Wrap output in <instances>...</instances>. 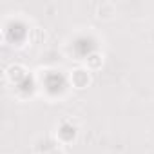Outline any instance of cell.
Instances as JSON below:
<instances>
[{"instance_id":"3957f363","label":"cell","mask_w":154,"mask_h":154,"mask_svg":"<svg viewBox=\"0 0 154 154\" xmlns=\"http://www.w3.org/2000/svg\"><path fill=\"white\" fill-rule=\"evenodd\" d=\"M6 76H8L13 84H20L26 76H27V72H26V69H24L20 63H15V65H11V67L6 71Z\"/></svg>"},{"instance_id":"277c9868","label":"cell","mask_w":154,"mask_h":154,"mask_svg":"<svg viewBox=\"0 0 154 154\" xmlns=\"http://www.w3.org/2000/svg\"><path fill=\"white\" fill-rule=\"evenodd\" d=\"M102 65H103V54L102 53H91L85 60V67L89 71H98V69H102Z\"/></svg>"},{"instance_id":"6da1fadb","label":"cell","mask_w":154,"mask_h":154,"mask_svg":"<svg viewBox=\"0 0 154 154\" xmlns=\"http://www.w3.org/2000/svg\"><path fill=\"white\" fill-rule=\"evenodd\" d=\"M71 84L74 89H85L91 85V71L87 67H78L71 71Z\"/></svg>"},{"instance_id":"7a4b0ae2","label":"cell","mask_w":154,"mask_h":154,"mask_svg":"<svg viewBox=\"0 0 154 154\" xmlns=\"http://www.w3.org/2000/svg\"><path fill=\"white\" fill-rule=\"evenodd\" d=\"M116 15V6L114 2H102L98 4V9H96V17L100 20H112Z\"/></svg>"}]
</instances>
